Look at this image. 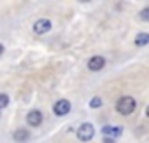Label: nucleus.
Segmentation results:
<instances>
[{"label":"nucleus","mask_w":149,"mask_h":143,"mask_svg":"<svg viewBox=\"0 0 149 143\" xmlns=\"http://www.w3.org/2000/svg\"><path fill=\"white\" fill-rule=\"evenodd\" d=\"M135 108H137V101L132 96H123L116 101V110L121 115H130V113L135 112Z\"/></svg>","instance_id":"obj_1"},{"label":"nucleus","mask_w":149,"mask_h":143,"mask_svg":"<svg viewBox=\"0 0 149 143\" xmlns=\"http://www.w3.org/2000/svg\"><path fill=\"white\" fill-rule=\"evenodd\" d=\"M93 134H95V127H93L90 122L81 124L79 129H77V138H79L81 141H90V140L93 138Z\"/></svg>","instance_id":"obj_2"},{"label":"nucleus","mask_w":149,"mask_h":143,"mask_svg":"<svg viewBox=\"0 0 149 143\" xmlns=\"http://www.w3.org/2000/svg\"><path fill=\"white\" fill-rule=\"evenodd\" d=\"M53 112H54L58 117L67 115V113L70 112V101H68V100H60V101H56L54 107H53Z\"/></svg>","instance_id":"obj_3"},{"label":"nucleus","mask_w":149,"mask_h":143,"mask_svg":"<svg viewBox=\"0 0 149 143\" xmlns=\"http://www.w3.org/2000/svg\"><path fill=\"white\" fill-rule=\"evenodd\" d=\"M121 133H123V127H121V126H104V127H102V134H104V138H111V140H114V138L121 136Z\"/></svg>","instance_id":"obj_4"},{"label":"nucleus","mask_w":149,"mask_h":143,"mask_svg":"<svg viewBox=\"0 0 149 143\" xmlns=\"http://www.w3.org/2000/svg\"><path fill=\"white\" fill-rule=\"evenodd\" d=\"M49 30H51V21H49V19H39V21L33 23V32H35L37 35H44V33H47Z\"/></svg>","instance_id":"obj_5"},{"label":"nucleus","mask_w":149,"mask_h":143,"mask_svg":"<svg viewBox=\"0 0 149 143\" xmlns=\"http://www.w3.org/2000/svg\"><path fill=\"white\" fill-rule=\"evenodd\" d=\"M104 65H105V58H102V56H91V59L88 61V68H90L91 72L102 70Z\"/></svg>","instance_id":"obj_6"},{"label":"nucleus","mask_w":149,"mask_h":143,"mask_svg":"<svg viewBox=\"0 0 149 143\" xmlns=\"http://www.w3.org/2000/svg\"><path fill=\"white\" fill-rule=\"evenodd\" d=\"M26 122H28V126H33V127L40 126L42 124V113L39 110H30L26 115Z\"/></svg>","instance_id":"obj_7"},{"label":"nucleus","mask_w":149,"mask_h":143,"mask_svg":"<svg viewBox=\"0 0 149 143\" xmlns=\"http://www.w3.org/2000/svg\"><path fill=\"white\" fill-rule=\"evenodd\" d=\"M30 138V133L26 129H16L14 131V140L16 141H26Z\"/></svg>","instance_id":"obj_8"},{"label":"nucleus","mask_w":149,"mask_h":143,"mask_svg":"<svg viewBox=\"0 0 149 143\" xmlns=\"http://www.w3.org/2000/svg\"><path fill=\"white\" fill-rule=\"evenodd\" d=\"M149 44V33H139L135 37V45L142 47V45H147Z\"/></svg>","instance_id":"obj_9"},{"label":"nucleus","mask_w":149,"mask_h":143,"mask_svg":"<svg viewBox=\"0 0 149 143\" xmlns=\"http://www.w3.org/2000/svg\"><path fill=\"white\" fill-rule=\"evenodd\" d=\"M90 107H91V108H98V107H102V98H98V96L93 98V100L90 101Z\"/></svg>","instance_id":"obj_10"},{"label":"nucleus","mask_w":149,"mask_h":143,"mask_svg":"<svg viewBox=\"0 0 149 143\" xmlns=\"http://www.w3.org/2000/svg\"><path fill=\"white\" fill-rule=\"evenodd\" d=\"M140 19L142 21H149V7H146V9L140 11Z\"/></svg>","instance_id":"obj_11"},{"label":"nucleus","mask_w":149,"mask_h":143,"mask_svg":"<svg viewBox=\"0 0 149 143\" xmlns=\"http://www.w3.org/2000/svg\"><path fill=\"white\" fill-rule=\"evenodd\" d=\"M7 103H9V98H7L6 94H0V108L7 107Z\"/></svg>","instance_id":"obj_12"},{"label":"nucleus","mask_w":149,"mask_h":143,"mask_svg":"<svg viewBox=\"0 0 149 143\" xmlns=\"http://www.w3.org/2000/svg\"><path fill=\"white\" fill-rule=\"evenodd\" d=\"M104 143H114V140H111V138H105V140H104Z\"/></svg>","instance_id":"obj_13"},{"label":"nucleus","mask_w":149,"mask_h":143,"mask_svg":"<svg viewBox=\"0 0 149 143\" xmlns=\"http://www.w3.org/2000/svg\"><path fill=\"white\" fill-rule=\"evenodd\" d=\"M2 52H4V45H2V44H0V54H2Z\"/></svg>","instance_id":"obj_14"},{"label":"nucleus","mask_w":149,"mask_h":143,"mask_svg":"<svg viewBox=\"0 0 149 143\" xmlns=\"http://www.w3.org/2000/svg\"><path fill=\"white\" fill-rule=\"evenodd\" d=\"M146 115H147V117H149V107H147V108H146Z\"/></svg>","instance_id":"obj_15"}]
</instances>
